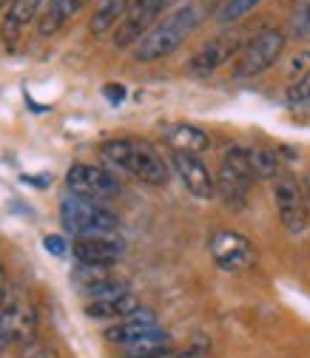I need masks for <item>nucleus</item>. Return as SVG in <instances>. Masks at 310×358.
Returning <instances> with one entry per match:
<instances>
[{"label":"nucleus","mask_w":310,"mask_h":358,"mask_svg":"<svg viewBox=\"0 0 310 358\" xmlns=\"http://www.w3.org/2000/svg\"><path fill=\"white\" fill-rule=\"evenodd\" d=\"M202 17H205V9L197 3V0H185V3L171 9L134 46V60L137 63H154V60H162V57L174 55L197 31Z\"/></svg>","instance_id":"1"},{"label":"nucleus","mask_w":310,"mask_h":358,"mask_svg":"<svg viewBox=\"0 0 310 358\" xmlns=\"http://www.w3.org/2000/svg\"><path fill=\"white\" fill-rule=\"evenodd\" d=\"M100 154H103V159L108 165H114L117 171H125L131 176H137L140 182H146V185L162 188V185H168V179H171L168 162L146 140H131V137L106 140Z\"/></svg>","instance_id":"2"},{"label":"nucleus","mask_w":310,"mask_h":358,"mask_svg":"<svg viewBox=\"0 0 310 358\" xmlns=\"http://www.w3.org/2000/svg\"><path fill=\"white\" fill-rule=\"evenodd\" d=\"M60 225L66 234H71L74 239L80 236H106V234H117L120 228V216L106 208L103 202L85 199L77 194H66L60 199Z\"/></svg>","instance_id":"3"},{"label":"nucleus","mask_w":310,"mask_h":358,"mask_svg":"<svg viewBox=\"0 0 310 358\" xmlns=\"http://www.w3.org/2000/svg\"><path fill=\"white\" fill-rule=\"evenodd\" d=\"M256 182L253 168H251V154L242 145H231L223 154V165L216 173V194L231 210L245 208L248 202V191Z\"/></svg>","instance_id":"4"},{"label":"nucleus","mask_w":310,"mask_h":358,"mask_svg":"<svg viewBox=\"0 0 310 358\" xmlns=\"http://www.w3.org/2000/svg\"><path fill=\"white\" fill-rule=\"evenodd\" d=\"M285 34L279 29H265L256 37H251L245 46L239 49V55L234 57V77L248 80V77H259L268 71L285 52Z\"/></svg>","instance_id":"5"},{"label":"nucleus","mask_w":310,"mask_h":358,"mask_svg":"<svg viewBox=\"0 0 310 358\" xmlns=\"http://www.w3.org/2000/svg\"><path fill=\"white\" fill-rule=\"evenodd\" d=\"M274 205H276V216L282 222V228L290 236H299L307 231V225H310L307 196L290 173H282L274 179Z\"/></svg>","instance_id":"6"},{"label":"nucleus","mask_w":310,"mask_h":358,"mask_svg":"<svg viewBox=\"0 0 310 358\" xmlns=\"http://www.w3.org/2000/svg\"><path fill=\"white\" fill-rule=\"evenodd\" d=\"M66 185H69V194L94 199V202H106V199H114L120 194L117 176L100 165H88V162H77L69 168Z\"/></svg>","instance_id":"7"},{"label":"nucleus","mask_w":310,"mask_h":358,"mask_svg":"<svg viewBox=\"0 0 310 358\" xmlns=\"http://www.w3.org/2000/svg\"><path fill=\"white\" fill-rule=\"evenodd\" d=\"M211 259L219 271L225 273H237V271H248L256 262V250L251 245L248 236L237 234V231H219L211 236Z\"/></svg>","instance_id":"8"},{"label":"nucleus","mask_w":310,"mask_h":358,"mask_svg":"<svg viewBox=\"0 0 310 358\" xmlns=\"http://www.w3.org/2000/svg\"><path fill=\"white\" fill-rule=\"evenodd\" d=\"M242 49V43L234 34H223V37H213L208 40L205 46H199L188 63H185V74L188 77H211L216 69H223L228 60H234Z\"/></svg>","instance_id":"9"},{"label":"nucleus","mask_w":310,"mask_h":358,"mask_svg":"<svg viewBox=\"0 0 310 358\" xmlns=\"http://www.w3.org/2000/svg\"><path fill=\"white\" fill-rule=\"evenodd\" d=\"M3 310H6V324H9L12 341L29 344L37 338V310L26 290L9 285L6 296H3Z\"/></svg>","instance_id":"10"},{"label":"nucleus","mask_w":310,"mask_h":358,"mask_svg":"<svg viewBox=\"0 0 310 358\" xmlns=\"http://www.w3.org/2000/svg\"><path fill=\"white\" fill-rule=\"evenodd\" d=\"M71 279H74L80 296H85L88 301H100V299L128 293L125 282H120L111 273V264H80Z\"/></svg>","instance_id":"11"},{"label":"nucleus","mask_w":310,"mask_h":358,"mask_svg":"<svg viewBox=\"0 0 310 358\" xmlns=\"http://www.w3.org/2000/svg\"><path fill=\"white\" fill-rule=\"evenodd\" d=\"M171 168L183 179L191 196L197 199H211L216 194V176L208 171V165L199 159V154H185V151H171Z\"/></svg>","instance_id":"12"},{"label":"nucleus","mask_w":310,"mask_h":358,"mask_svg":"<svg viewBox=\"0 0 310 358\" xmlns=\"http://www.w3.org/2000/svg\"><path fill=\"white\" fill-rule=\"evenodd\" d=\"M125 253V245L120 236H80L71 242V256L77 264H117Z\"/></svg>","instance_id":"13"},{"label":"nucleus","mask_w":310,"mask_h":358,"mask_svg":"<svg viewBox=\"0 0 310 358\" xmlns=\"http://www.w3.org/2000/svg\"><path fill=\"white\" fill-rule=\"evenodd\" d=\"M40 6H43V0H12L9 3V12L3 15V26H0V40H3L9 49L17 46L26 26L40 17Z\"/></svg>","instance_id":"14"},{"label":"nucleus","mask_w":310,"mask_h":358,"mask_svg":"<svg viewBox=\"0 0 310 358\" xmlns=\"http://www.w3.org/2000/svg\"><path fill=\"white\" fill-rule=\"evenodd\" d=\"M157 327H160V322H157L154 313L146 310V307H140L137 313H131V316H125V319L114 322L111 327H106L103 336H106V341L125 347L128 341H134V338H140V336H146V333H151Z\"/></svg>","instance_id":"15"},{"label":"nucleus","mask_w":310,"mask_h":358,"mask_svg":"<svg viewBox=\"0 0 310 358\" xmlns=\"http://www.w3.org/2000/svg\"><path fill=\"white\" fill-rule=\"evenodd\" d=\"M162 137H165V143H168V148L171 151H185V154H202V151H208L211 148V137L202 131V128H197V125H191V122H176V125H168L165 131H162Z\"/></svg>","instance_id":"16"},{"label":"nucleus","mask_w":310,"mask_h":358,"mask_svg":"<svg viewBox=\"0 0 310 358\" xmlns=\"http://www.w3.org/2000/svg\"><path fill=\"white\" fill-rule=\"evenodd\" d=\"M88 0H49V6L43 9V15L37 17V34L40 37H52L57 34Z\"/></svg>","instance_id":"17"},{"label":"nucleus","mask_w":310,"mask_h":358,"mask_svg":"<svg viewBox=\"0 0 310 358\" xmlns=\"http://www.w3.org/2000/svg\"><path fill=\"white\" fill-rule=\"evenodd\" d=\"M140 310V299L134 293H120L111 299H100V301H85V316L88 319H125L131 313Z\"/></svg>","instance_id":"18"},{"label":"nucleus","mask_w":310,"mask_h":358,"mask_svg":"<svg viewBox=\"0 0 310 358\" xmlns=\"http://www.w3.org/2000/svg\"><path fill=\"white\" fill-rule=\"evenodd\" d=\"M171 350H174V341L162 327H157V330H151L134 341H128L122 347L125 358H165V355H171Z\"/></svg>","instance_id":"19"},{"label":"nucleus","mask_w":310,"mask_h":358,"mask_svg":"<svg viewBox=\"0 0 310 358\" xmlns=\"http://www.w3.org/2000/svg\"><path fill=\"white\" fill-rule=\"evenodd\" d=\"M128 6H131V0H100V6L94 12V17H92V26H88V29H92V34L103 37L114 26H120V20L125 17Z\"/></svg>","instance_id":"20"},{"label":"nucleus","mask_w":310,"mask_h":358,"mask_svg":"<svg viewBox=\"0 0 310 358\" xmlns=\"http://www.w3.org/2000/svg\"><path fill=\"white\" fill-rule=\"evenodd\" d=\"M248 154H251V168H253L256 179H276V176H282L279 154L276 151H271V148H248Z\"/></svg>","instance_id":"21"},{"label":"nucleus","mask_w":310,"mask_h":358,"mask_svg":"<svg viewBox=\"0 0 310 358\" xmlns=\"http://www.w3.org/2000/svg\"><path fill=\"white\" fill-rule=\"evenodd\" d=\"M262 3V0H225L223 3V9L216 12V20L219 23H237V20H242L248 12H253L256 6Z\"/></svg>","instance_id":"22"},{"label":"nucleus","mask_w":310,"mask_h":358,"mask_svg":"<svg viewBox=\"0 0 310 358\" xmlns=\"http://www.w3.org/2000/svg\"><path fill=\"white\" fill-rule=\"evenodd\" d=\"M285 103L290 108H310V71L302 74L288 92H285Z\"/></svg>","instance_id":"23"},{"label":"nucleus","mask_w":310,"mask_h":358,"mask_svg":"<svg viewBox=\"0 0 310 358\" xmlns=\"http://www.w3.org/2000/svg\"><path fill=\"white\" fill-rule=\"evenodd\" d=\"M290 34L296 40H307L310 37V0H299V6L290 17Z\"/></svg>","instance_id":"24"},{"label":"nucleus","mask_w":310,"mask_h":358,"mask_svg":"<svg viewBox=\"0 0 310 358\" xmlns=\"http://www.w3.org/2000/svg\"><path fill=\"white\" fill-rule=\"evenodd\" d=\"M20 358H57V352H55V347H49V344H43V341L34 338V341L23 344Z\"/></svg>","instance_id":"25"},{"label":"nucleus","mask_w":310,"mask_h":358,"mask_svg":"<svg viewBox=\"0 0 310 358\" xmlns=\"http://www.w3.org/2000/svg\"><path fill=\"white\" fill-rule=\"evenodd\" d=\"M9 290V287H6ZM6 296V293H3ZM3 296H0V352H3L9 344H12V333H9V324H6V310H3Z\"/></svg>","instance_id":"26"},{"label":"nucleus","mask_w":310,"mask_h":358,"mask_svg":"<svg viewBox=\"0 0 310 358\" xmlns=\"http://www.w3.org/2000/svg\"><path fill=\"white\" fill-rule=\"evenodd\" d=\"M43 245H46V250L55 253V256H66V242H63V236H46V239H43Z\"/></svg>","instance_id":"27"},{"label":"nucleus","mask_w":310,"mask_h":358,"mask_svg":"<svg viewBox=\"0 0 310 358\" xmlns=\"http://www.w3.org/2000/svg\"><path fill=\"white\" fill-rule=\"evenodd\" d=\"M106 97L117 106V103H122V97H125V88H122L120 83H108V85H106Z\"/></svg>","instance_id":"28"},{"label":"nucleus","mask_w":310,"mask_h":358,"mask_svg":"<svg viewBox=\"0 0 310 358\" xmlns=\"http://www.w3.org/2000/svg\"><path fill=\"white\" fill-rule=\"evenodd\" d=\"M168 358H211V350H205V347H191V350H185V352H171Z\"/></svg>","instance_id":"29"},{"label":"nucleus","mask_w":310,"mask_h":358,"mask_svg":"<svg viewBox=\"0 0 310 358\" xmlns=\"http://www.w3.org/2000/svg\"><path fill=\"white\" fill-rule=\"evenodd\" d=\"M197 3H199L205 12H211V9H213V12H219V9H223L225 0H197Z\"/></svg>","instance_id":"30"},{"label":"nucleus","mask_w":310,"mask_h":358,"mask_svg":"<svg viewBox=\"0 0 310 358\" xmlns=\"http://www.w3.org/2000/svg\"><path fill=\"white\" fill-rule=\"evenodd\" d=\"M302 191H304V196H307V205H310V173L304 176V188H302Z\"/></svg>","instance_id":"31"},{"label":"nucleus","mask_w":310,"mask_h":358,"mask_svg":"<svg viewBox=\"0 0 310 358\" xmlns=\"http://www.w3.org/2000/svg\"><path fill=\"white\" fill-rule=\"evenodd\" d=\"M157 3H160V9H162V12H165V9H171V6H174V3H176V0H157Z\"/></svg>","instance_id":"32"},{"label":"nucleus","mask_w":310,"mask_h":358,"mask_svg":"<svg viewBox=\"0 0 310 358\" xmlns=\"http://www.w3.org/2000/svg\"><path fill=\"white\" fill-rule=\"evenodd\" d=\"M165 358H168V355H165Z\"/></svg>","instance_id":"33"}]
</instances>
